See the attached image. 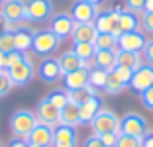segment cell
Segmentation results:
<instances>
[{
  "instance_id": "7bdbcfd3",
  "label": "cell",
  "mask_w": 153,
  "mask_h": 147,
  "mask_svg": "<svg viewBox=\"0 0 153 147\" xmlns=\"http://www.w3.org/2000/svg\"><path fill=\"white\" fill-rule=\"evenodd\" d=\"M6 147H27V139H24V137H12Z\"/></svg>"
},
{
  "instance_id": "44dd1931",
  "label": "cell",
  "mask_w": 153,
  "mask_h": 147,
  "mask_svg": "<svg viewBox=\"0 0 153 147\" xmlns=\"http://www.w3.org/2000/svg\"><path fill=\"white\" fill-rule=\"evenodd\" d=\"M96 36H98V30H96L94 24H75V30H73V43H94Z\"/></svg>"
},
{
  "instance_id": "f907efd6",
  "label": "cell",
  "mask_w": 153,
  "mask_h": 147,
  "mask_svg": "<svg viewBox=\"0 0 153 147\" xmlns=\"http://www.w3.org/2000/svg\"><path fill=\"white\" fill-rule=\"evenodd\" d=\"M0 147H2V143H0Z\"/></svg>"
},
{
  "instance_id": "bcb514c9",
  "label": "cell",
  "mask_w": 153,
  "mask_h": 147,
  "mask_svg": "<svg viewBox=\"0 0 153 147\" xmlns=\"http://www.w3.org/2000/svg\"><path fill=\"white\" fill-rule=\"evenodd\" d=\"M143 12H153V0H145V8H143ZM141 12V14H143Z\"/></svg>"
},
{
  "instance_id": "ba28073f",
  "label": "cell",
  "mask_w": 153,
  "mask_h": 147,
  "mask_svg": "<svg viewBox=\"0 0 153 147\" xmlns=\"http://www.w3.org/2000/svg\"><path fill=\"white\" fill-rule=\"evenodd\" d=\"M36 75L39 76V80L43 85H55L65 76L57 57H43L36 69Z\"/></svg>"
},
{
  "instance_id": "836d02e7",
  "label": "cell",
  "mask_w": 153,
  "mask_h": 147,
  "mask_svg": "<svg viewBox=\"0 0 153 147\" xmlns=\"http://www.w3.org/2000/svg\"><path fill=\"white\" fill-rule=\"evenodd\" d=\"M112 73L118 76V79L124 82L126 86H130V80H131V75H134V71L131 69H126V67H120V65H116V67L112 69Z\"/></svg>"
},
{
  "instance_id": "8d00e7d4",
  "label": "cell",
  "mask_w": 153,
  "mask_h": 147,
  "mask_svg": "<svg viewBox=\"0 0 153 147\" xmlns=\"http://www.w3.org/2000/svg\"><path fill=\"white\" fill-rule=\"evenodd\" d=\"M141 59H143L147 65H153V37H151V39H147L143 51H141Z\"/></svg>"
},
{
  "instance_id": "5bb4252c",
  "label": "cell",
  "mask_w": 153,
  "mask_h": 147,
  "mask_svg": "<svg viewBox=\"0 0 153 147\" xmlns=\"http://www.w3.org/2000/svg\"><path fill=\"white\" fill-rule=\"evenodd\" d=\"M145 43H147V37L140 30H134V31H128V33H120L118 36V49H122V51L141 53Z\"/></svg>"
},
{
  "instance_id": "f1b7e54d",
  "label": "cell",
  "mask_w": 153,
  "mask_h": 147,
  "mask_svg": "<svg viewBox=\"0 0 153 147\" xmlns=\"http://www.w3.org/2000/svg\"><path fill=\"white\" fill-rule=\"evenodd\" d=\"M94 47L96 49H118V37L114 33H100L94 39Z\"/></svg>"
},
{
  "instance_id": "d590c367",
  "label": "cell",
  "mask_w": 153,
  "mask_h": 147,
  "mask_svg": "<svg viewBox=\"0 0 153 147\" xmlns=\"http://www.w3.org/2000/svg\"><path fill=\"white\" fill-rule=\"evenodd\" d=\"M141 27L145 33L153 36V12H143L141 14Z\"/></svg>"
},
{
  "instance_id": "c3c4849f",
  "label": "cell",
  "mask_w": 153,
  "mask_h": 147,
  "mask_svg": "<svg viewBox=\"0 0 153 147\" xmlns=\"http://www.w3.org/2000/svg\"><path fill=\"white\" fill-rule=\"evenodd\" d=\"M27 147H39V145H36V143H30V141H27Z\"/></svg>"
},
{
  "instance_id": "484cf974",
  "label": "cell",
  "mask_w": 153,
  "mask_h": 147,
  "mask_svg": "<svg viewBox=\"0 0 153 147\" xmlns=\"http://www.w3.org/2000/svg\"><path fill=\"white\" fill-rule=\"evenodd\" d=\"M73 51L76 53V57L81 59V61L86 63V67H92V57H94L96 53V47L94 43H88V41H85V43H73Z\"/></svg>"
},
{
  "instance_id": "d6986e66",
  "label": "cell",
  "mask_w": 153,
  "mask_h": 147,
  "mask_svg": "<svg viewBox=\"0 0 153 147\" xmlns=\"http://www.w3.org/2000/svg\"><path fill=\"white\" fill-rule=\"evenodd\" d=\"M88 76H90V69H86V67L76 69V71H73V73H67V75L63 76L65 90H76V88L88 86Z\"/></svg>"
},
{
  "instance_id": "83f0119b",
  "label": "cell",
  "mask_w": 153,
  "mask_h": 147,
  "mask_svg": "<svg viewBox=\"0 0 153 147\" xmlns=\"http://www.w3.org/2000/svg\"><path fill=\"white\" fill-rule=\"evenodd\" d=\"M106 82H108V71H102V69L92 67L90 69V76H88V85L94 90H102L106 88Z\"/></svg>"
},
{
  "instance_id": "4316f807",
  "label": "cell",
  "mask_w": 153,
  "mask_h": 147,
  "mask_svg": "<svg viewBox=\"0 0 153 147\" xmlns=\"http://www.w3.org/2000/svg\"><path fill=\"white\" fill-rule=\"evenodd\" d=\"M69 92V102L76 104V106H81L82 102H86L90 96H94V94H98V90H94L92 86H85V88H76V90H67Z\"/></svg>"
},
{
  "instance_id": "30bf717a",
  "label": "cell",
  "mask_w": 153,
  "mask_h": 147,
  "mask_svg": "<svg viewBox=\"0 0 153 147\" xmlns=\"http://www.w3.org/2000/svg\"><path fill=\"white\" fill-rule=\"evenodd\" d=\"M153 86V65H147V63H141L140 67L134 71L130 80V88L134 94H141L143 90L151 88Z\"/></svg>"
},
{
  "instance_id": "8992f818",
  "label": "cell",
  "mask_w": 153,
  "mask_h": 147,
  "mask_svg": "<svg viewBox=\"0 0 153 147\" xmlns=\"http://www.w3.org/2000/svg\"><path fill=\"white\" fill-rule=\"evenodd\" d=\"M6 73H8L14 86H27L33 80V76H36V67H33L32 59L26 55L22 61L16 63L14 67H10Z\"/></svg>"
},
{
  "instance_id": "60d3db41",
  "label": "cell",
  "mask_w": 153,
  "mask_h": 147,
  "mask_svg": "<svg viewBox=\"0 0 153 147\" xmlns=\"http://www.w3.org/2000/svg\"><path fill=\"white\" fill-rule=\"evenodd\" d=\"M14 27H16V26L6 18L4 14L0 12V36H2V33H8V31H14Z\"/></svg>"
},
{
  "instance_id": "8fae6325",
  "label": "cell",
  "mask_w": 153,
  "mask_h": 147,
  "mask_svg": "<svg viewBox=\"0 0 153 147\" xmlns=\"http://www.w3.org/2000/svg\"><path fill=\"white\" fill-rule=\"evenodd\" d=\"M49 30L53 31L61 41H65V39H69V37L73 36L75 20L71 18L69 12H57V14H53V18L49 20Z\"/></svg>"
},
{
  "instance_id": "ab89813d",
  "label": "cell",
  "mask_w": 153,
  "mask_h": 147,
  "mask_svg": "<svg viewBox=\"0 0 153 147\" xmlns=\"http://www.w3.org/2000/svg\"><path fill=\"white\" fill-rule=\"evenodd\" d=\"M118 135L120 134H104V135H98V137H100V141H102L104 147H116Z\"/></svg>"
},
{
  "instance_id": "3957f363",
  "label": "cell",
  "mask_w": 153,
  "mask_h": 147,
  "mask_svg": "<svg viewBox=\"0 0 153 147\" xmlns=\"http://www.w3.org/2000/svg\"><path fill=\"white\" fill-rule=\"evenodd\" d=\"M55 6L53 0H27L26 2V20L27 24H45L53 18Z\"/></svg>"
},
{
  "instance_id": "e575fe53",
  "label": "cell",
  "mask_w": 153,
  "mask_h": 147,
  "mask_svg": "<svg viewBox=\"0 0 153 147\" xmlns=\"http://www.w3.org/2000/svg\"><path fill=\"white\" fill-rule=\"evenodd\" d=\"M0 51H4V53L14 51V36H12V31L0 36Z\"/></svg>"
},
{
  "instance_id": "52a82bcc",
  "label": "cell",
  "mask_w": 153,
  "mask_h": 147,
  "mask_svg": "<svg viewBox=\"0 0 153 147\" xmlns=\"http://www.w3.org/2000/svg\"><path fill=\"white\" fill-rule=\"evenodd\" d=\"M120 12L122 8L120 6H114L110 10H102L98 12L94 20V26L100 33H114V36H120Z\"/></svg>"
},
{
  "instance_id": "9c48e42d",
  "label": "cell",
  "mask_w": 153,
  "mask_h": 147,
  "mask_svg": "<svg viewBox=\"0 0 153 147\" xmlns=\"http://www.w3.org/2000/svg\"><path fill=\"white\" fill-rule=\"evenodd\" d=\"M98 12H100L98 6H94L88 0H75L71 4V10H69L75 24H94Z\"/></svg>"
},
{
  "instance_id": "681fc988",
  "label": "cell",
  "mask_w": 153,
  "mask_h": 147,
  "mask_svg": "<svg viewBox=\"0 0 153 147\" xmlns=\"http://www.w3.org/2000/svg\"><path fill=\"white\" fill-rule=\"evenodd\" d=\"M2 2H4V0H0V4H2Z\"/></svg>"
},
{
  "instance_id": "5b68a950",
  "label": "cell",
  "mask_w": 153,
  "mask_h": 147,
  "mask_svg": "<svg viewBox=\"0 0 153 147\" xmlns=\"http://www.w3.org/2000/svg\"><path fill=\"white\" fill-rule=\"evenodd\" d=\"M149 131V122L140 112H126L120 118V134L131 135V137H143Z\"/></svg>"
},
{
  "instance_id": "b9f144b4",
  "label": "cell",
  "mask_w": 153,
  "mask_h": 147,
  "mask_svg": "<svg viewBox=\"0 0 153 147\" xmlns=\"http://www.w3.org/2000/svg\"><path fill=\"white\" fill-rule=\"evenodd\" d=\"M82 147H104V145H102V141H100L98 135L92 134V135H88V137L82 141Z\"/></svg>"
},
{
  "instance_id": "7402d4cb",
  "label": "cell",
  "mask_w": 153,
  "mask_h": 147,
  "mask_svg": "<svg viewBox=\"0 0 153 147\" xmlns=\"http://www.w3.org/2000/svg\"><path fill=\"white\" fill-rule=\"evenodd\" d=\"M59 65H61V71H63V75H67V73H73L76 71V69H82L86 67V63L81 61V59L76 57V53L73 51V49H67V51H63V53L59 55ZM88 69V67H86Z\"/></svg>"
},
{
  "instance_id": "f35d334b",
  "label": "cell",
  "mask_w": 153,
  "mask_h": 147,
  "mask_svg": "<svg viewBox=\"0 0 153 147\" xmlns=\"http://www.w3.org/2000/svg\"><path fill=\"white\" fill-rule=\"evenodd\" d=\"M126 8L131 10V12L141 14L143 8H145V0H126Z\"/></svg>"
},
{
  "instance_id": "277c9868",
  "label": "cell",
  "mask_w": 153,
  "mask_h": 147,
  "mask_svg": "<svg viewBox=\"0 0 153 147\" xmlns=\"http://www.w3.org/2000/svg\"><path fill=\"white\" fill-rule=\"evenodd\" d=\"M92 134L94 135H104V134H120V118L114 110L102 108L96 114V118L90 122Z\"/></svg>"
},
{
  "instance_id": "6da1fadb",
  "label": "cell",
  "mask_w": 153,
  "mask_h": 147,
  "mask_svg": "<svg viewBox=\"0 0 153 147\" xmlns=\"http://www.w3.org/2000/svg\"><path fill=\"white\" fill-rule=\"evenodd\" d=\"M61 47V39L55 36L51 30H36L32 41V53L36 57H51Z\"/></svg>"
},
{
  "instance_id": "cb8c5ba5",
  "label": "cell",
  "mask_w": 153,
  "mask_h": 147,
  "mask_svg": "<svg viewBox=\"0 0 153 147\" xmlns=\"http://www.w3.org/2000/svg\"><path fill=\"white\" fill-rule=\"evenodd\" d=\"M116 65L135 71V69L141 65V53H134V51H122V49H118V53H116Z\"/></svg>"
},
{
  "instance_id": "2e32d148",
  "label": "cell",
  "mask_w": 153,
  "mask_h": 147,
  "mask_svg": "<svg viewBox=\"0 0 153 147\" xmlns=\"http://www.w3.org/2000/svg\"><path fill=\"white\" fill-rule=\"evenodd\" d=\"M104 108V98L100 94H94L90 96L86 102H82L79 106V114H81V124H90V122L96 118L100 110Z\"/></svg>"
},
{
  "instance_id": "7dc6e473",
  "label": "cell",
  "mask_w": 153,
  "mask_h": 147,
  "mask_svg": "<svg viewBox=\"0 0 153 147\" xmlns=\"http://www.w3.org/2000/svg\"><path fill=\"white\" fill-rule=\"evenodd\" d=\"M88 2H92L94 6H98V8H100V6H102L104 2H106V0H88Z\"/></svg>"
},
{
  "instance_id": "9a60e30c",
  "label": "cell",
  "mask_w": 153,
  "mask_h": 147,
  "mask_svg": "<svg viewBox=\"0 0 153 147\" xmlns=\"http://www.w3.org/2000/svg\"><path fill=\"white\" fill-rule=\"evenodd\" d=\"M0 12L4 14L14 26L27 24V20H26V0H4V2L0 4Z\"/></svg>"
},
{
  "instance_id": "ac0fdd59",
  "label": "cell",
  "mask_w": 153,
  "mask_h": 147,
  "mask_svg": "<svg viewBox=\"0 0 153 147\" xmlns=\"http://www.w3.org/2000/svg\"><path fill=\"white\" fill-rule=\"evenodd\" d=\"M27 141L36 143L39 147H51V143H53V128L37 122V125L32 129V134L27 135Z\"/></svg>"
},
{
  "instance_id": "f546056e",
  "label": "cell",
  "mask_w": 153,
  "mask_h": 147,
  "mask_svg": "<svg viewBox=\"0 0 153 147\" xmlns=\"http://www.w3.org/2000/svg\"><path fill=\"white\" fill-rule=\"evenodd\" d=\"M124 88H128V86L124 85V82H122V80L118 79V76L114 75L112 71H108V82H106V88H104V92L116 96V94H120Z\"/></svg>"
},
{
  "instance_id": "d4e9b609",
  "label": "cell",
  "mask_w": 153,
  "mask_h": 147,
  "mask_svg": "<svg viewBox=\"0 0 153 147\" xmlns=\"http://www.w3.org/2000/svg\"><path fill=\"white\" fill-rule=\"evenodd\" d=\"M59 124L65 125H79L81 124V114H79V106L73 102H69L67 106L61 108V118H59Z\"/></svg>"
},
{
  "instance_id": "f6af8a7d",
  "label": "cell",
  "mask_w": 153,
  "mask_h": 147,
  "mask_svg": "<svg viewBox=\"0 0 153 147\" xmlns=\"http://www.w3.org/2000/svg\"><path fill=\"white\" fill-rule=\"evenodd\" d=\"M0 71H6V53L0 51Z\"/></svg>"
},
{
  "instance_id": "e0dca14e",
  "label": "cell",
  "mask_w": 153,
  "mask_h": 147,
  "mask_svg": "<svg viewBox=\"0 0 153 147\" xmlns=\"http://www.w3.org/2000/svg\"><path fill=\"white\" fill-rule=\"evenodd\" d=\"M12 36H14V49H16V51H20V53H27V51L32 49L33 30H30L26 24H20V26L14 27Z\"/></svg>"
},
{
  "instance_id": "ee69618b",
  "label": "cell",
  "mask_w": 153,
  "mask_h": 147,
  "mask_svg": "<svg viewBox=\"0 0 153 147\" xmlns=\"http://www.w3.org/2000/svg\"><path fill=\"white\" fill-rule=\"evenodd\" d=\"M141 147H153V129H149L147 134L141 137Z\"/></svg>"
},
{
  "instance_id": "4fadbf2b",
  "label": "cell",
  "mask_w": 153,
  "mask_h": 147,
  "mask_svg": "<svg viewBox=\"0 0 153 147\" xmlns=\"http://www.w3.org/2000/svg\"><path fill=\"white\" fill-rule=\"evenodd\" d=\"M51 147H79V134L75 125L57 124L53 128V143Z\"/></svg>"
},
{
  "instance_id": "74e56055",
  "label": "cell",
  "mask_w": 153,
  "mask_h": 147,
  "mask_svg": "<svg viewBox=\"0 0 153 147\" xmlns=\"http://www.w3.org/2000/svg\"><path fill=\"white\" fill-rule=\"evenodd\" d=\"M140 98H141V104H143L147 110L153 112V86L147 88V90H143V92L140 94Z\"/></svg>"
},
{
  "instance_id": "7a4b0ae2",
  "label": "cell",
  "mask_w": 153,
  "mask_h": 147,
  "mask_svg": "<svg viewBox=\"0 0 153 147\" xmlns=\"http://www.w3.org/2000/svg\"><path fill=\"white\" fill-rule=\"evenodd\" d=\"M37 125V118L33 110H27V108H20L10 116L8 128L12 131V137H24L27 139V135L32 134V129Z\"/></svg>"
},
{
  "instance_id": "4dcf8cb0",
  "label": "cell",
  "mask_w": 153,
  "mask_h": 147,
  "mask_svg": "<svg viewBox=\"0 0 153 147\" xmlns=\"http://www.w3.org/2000/svg\"><path fill=\"white\" fill-rule=\"evenodd\" d=\"M47 98H49V102L53 104V106H57L59 110H61V108L63 106H67L69 104V92L67 90H61V88H57V90H51L49 94H47Z\"/></svg>"
},
{
  "instance_id": "d6a6232c",
  "label": "cell",
  "mask_w": 153,
  "mask_h": 147,
  "mask_svg": "<svg viewBox=\"0 0 153 147\" xmlns=\"http://www.w3.org/2000/svg\"><path fill=\"white\" fill-rule=\"evenodd\" d=\"M12 88H14V85H12V80H10L8 73H6V71H0V98L8 96Z\"/></svg>"
},
{
  "instance_id": "1f68e13d",
  "label": "cell",
  "mask_w": 153,
  "mask_h": 147,
  "mask_svg": "<svg viewBox=\"0 0 153 147\" xmlns=\"http://www.w3.org/2000/svg\"><path fill=\"white\" fill-rule=\"evenodd\" d=\"M116 147H141V139L140 137H131V135H126V134H120L118 135Z\"/></svg>"
},
{
  "instance_id": "603a6c76",
  "label": "cell",
  "mask_w": 153,
  "mask_h": 147,
  "mask_svg": "<svg viewBox=\"0 0 153 147\" xmlns=\"http://www.w3.org/2000/svg\"><path fill=\"white\" fill-rule=\"evenodd\" d=\"M141 18L137 12H131V10H122L120 12V33H128V31L140 30Z\"/></svg>"
},
{
  "instance_id": "7c38bea8",
  "label": "cell",
  "mask_w": 153,
  "mask_h": 147,
  "mask_svg": "<svg viewBox=\"0 0 153 147\" xmlns=\"http://www.w3.org/2000/svg\"><path fill=\"white\" fill-rule=\"evenodd\" d=\"M33 112H36L37 122L47 124V125H51V128H55V125L59 124V118H61V110H59L57 106H53L47 96H43V98L37 100L36 110H33Z\"/></svg>"
},
{
  "instance_id": "ffe728a7",
  "label": "cell",
  "mask_w": 153,
  "mask_h": 147,
  "mask_svg": "<svg viewBox=\"0 0 153 147\" xmlns=\"http://www.w3.org/2000/svg\"><path fill=\"white\" fill-rule=\"evenodd\" d=\"M116 53L118 49H96L92 57V67L102 69V71H112L116 67Z\"/></svg>"
}]
</instances>
